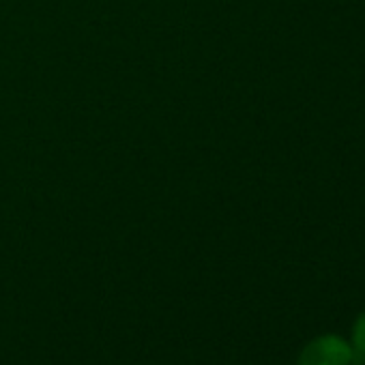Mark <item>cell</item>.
Returning <instances> with one entry per match:
<instances>
[{
  "instance_id": "6da1fadb",
  "label": "cell",
  "mask_w": 365,
  "mask_h": 365,
  "mask_svg": "<svg viewBox=\"0 0 365 365\" xmlns=\"http://www.w3.org/2000/svg\"><path fill=\"white\" fill-rule=\"evenodd\" d=\"M350 361L352 348L335 335L314 339L299 356V365H348Z\"/></svg>"
},
{
  "instance_id": "7a4b0ae2",
  "label": "cell",
  "mask_w": 365,
  "mask_h": 365,
  "mask_svg": "<svg viewBox=\"0 0 365 365\" xmlns=\"http://www.w3.org/2000/svg\"><path fill=\"white\" fill-rule=\"evenodd\" d=\"M352 335H354V350L365 354V314L356 320V324L352 329Z\"/></svg>"
}]
</instances>
